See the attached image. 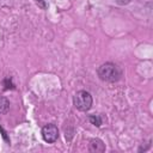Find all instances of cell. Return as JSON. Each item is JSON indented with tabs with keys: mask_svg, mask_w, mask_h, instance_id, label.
Masks as SVG:
<instances>
[{
	"mask_svg": "<svg viewBox=\"0 0 153 153\" xmlns=\"http://www.w3.org/2000/svg\"><path fill=\"white\" fill-rule=\"evenodd\" d=\"M42 137L45 142L48 143H53L57 140L59 137V129L55 124L53 123H49L47 126H44L42 128Z\"/></svg>",
	"mask_w": 153,
	"mask_h": 153,
	"instance_id": "cell-3",
	"label": "cell"
},
{
	"mask_svg": "<svg viewBox=\"0 0 153 153\" xmlns=\"http://www.w3.org/2000/svg\"><path fill=\"white\" fill-rule=\"evenodd\" d=\"M4 85H5V90H8V88H13V84L11 82V80L7 78V79H5L4 80Z\"/></svg>",
	"mask_w": 153,
	"mask_h": 153,
	"instance_id": "cell-7",
	"label": "cell"
},
{
	"mask_svg": "<svg viewBox=\"0 0 153 153\" xmlns=\"http://www.w3.org/2000/svg\"><path fill=\"white\" fill-rule=\"evenodd\" d=\"M88 149L91 152H104L105 151V145L100 139H92L90 140L88 143Z\"/></svg>",
	"mask_w": 153,
	"mask_h": 153,
	"instance_id": "cell-4",
	"label": "cell"
},
{
	"mask_svg": "<svg viewBox=\"0 0 153 153\" xmlns=\"http://www.w3.org/2000/svg\"><path fill=\"white\" fill-rule=\"evenodd\" d=\"M73 103H74V106L80 110V111H88L92 106V103H93V99H92V96L90 94V92L85 91V90H80L78 91L74 97H73Z\"/></svg>",
	"mask_w": 153,
	"mask_h": 153,
	"instance_id": "cell-2",
	"label": "cell"
},
{
	"mask_svg": "<svg viewBox=\"0 0 153 153\" xmlns=\"http://www.w3.org/2000/svg\"><path fill=\"white\" fill-rule=\"evenodd\" d=\"M88 120H90V122H91L93 126H96V127H100V126L103 124V120H102V117H100L99 115H90V116H88Z\"/></svg>",
	"mask_w": 153,
	"mask_h": 153,
	"instance_id": "cell-6",
	"label": "cell"
},
{
	"mask_svg": "<svg viewBox=\"0 0 153 153\" xmlns=\"http://www.w3.org/2000/svg\"><path fill=\"white\" fill-rule=\"evenodd\" d=\"M10 110V102L5 97H0V115L6 114Z\"/></svg>",
	"mask_w": 153,
	"mask_h": 153,
	"instance_id": "cell-5",
	"label": "cell"
},
{
	"mask_svg": "<svg viewBox=\"0 0 153 153\" xmlns=\"http://www.w3.org/2000/svg\"><path fill=\"white\" fill-rule=\"evenodd\" d=\"M97 74L100 80L108 81V82H115L118 81L122 78V69L112 62H105L100 65L97 69Z\"/></svg>",
	"mask_w": 153,
	"mask_h": 153,
	"instance_id": "cell-1",
	"label": "cell"
},
{
	"mask_svg": "<svg viewBox=\"0 0 153 153\" xmlns=\"http://www.w3.org/2000/svg\"><path fill=\"white\" fill-rule=\"evenodd\" d=\"M36 2L39 4V6H41L42 8H45V7H47V5H45V2H44L43 0H36Z\"/></svg>",
	"mask_w": 153,
	"mask_h": 153,
	"instance_id": "cell-8",
	"label": "cell"
}]
</instances>
